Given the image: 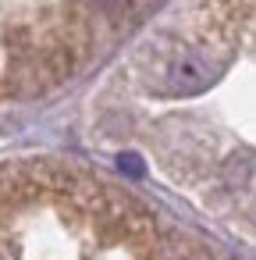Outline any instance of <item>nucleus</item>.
Instances as JSON below:
<instances>
[{"label": "nucleus", "instance_id": "nucleus-1", "mask_svg": "<svg viewBox=\"0 0 256 260\" xmlns=\"http://www.w3.org/2000/svg\"><path fill=\"white\" fill-rule=\"evenodd\" d=\"M167 82H171V93H181V96H192L199 89H206L213 82V68L203 54H181L171 72H167Z\"/></svg>", "mask_w": 256, "mask_h": 260}, {"label": "nucleus", "instance_id": "nucleus-2", "mask_svg": "<svg viewBox=\"0 0 256 260\" xmlns=\"http://www.w3.org/2000/svg\"><path fill=\"white\" fill-rule=\"evenodd\" d=\"M93 4H96V8H103V11H111V15H114V11H121V8H128V4H132V0H93Z\"/></svg>", "mask_w": 256, "mask_h": 260}, {"label": "nucleus", "instance_id": "nucleus-3", "mask_svg": "<svg viewBox=\"0 0 256 260\" xmlns=\"http://www.w3.org/2000/svg\"><path fill=\"white\" fill-rule=\"evenodd\" d=\"M121 171H128V175H142V164H139V157H121Z\"/></svg>", "mask_w": 256, "mask_h": 260}]
</instances>
